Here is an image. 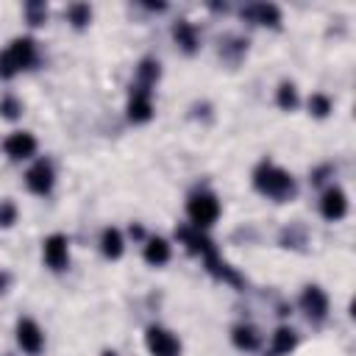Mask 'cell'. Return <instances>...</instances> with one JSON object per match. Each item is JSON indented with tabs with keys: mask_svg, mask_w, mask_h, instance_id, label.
<instances>
[{
	"mask_svg": "<svg viewBox=\"0 0 356 356\" xmlns=\"http://www.w3.org/2000/svg\"><path fill=\"white\" fill-rule=\"evenodd\" d=\"M19 114H22V103H19L14 95L0 97V117H6V120H17Z\"/></svg>",
	"mask_w": 356,
	"mask_h": 356,
	"instance_id": "22",
	"label": "cell"
},
{
	"mask_svg": "<svg viewBox=\"0 0 356 356\" xmlns=\"http://www.w3.org/2000/svg\"><path fill=\"white\" fill-rule=\"evenodd\" d=\"M17 222V203L14 200H0V228H11Z\"/></svg>",
	"mask_w": 356,
	"mask_h": 356,
	"instance_id": "23",
	"label": "cell"
},
{
	"mask_svg": "<svg viewBox=\"0 0 356 356\" xmlns=\"http://www.w3.org/2000/svg\"><path fill=\"white\" fill-rule=\"evenodd\" d=\"M145 348L150 356H181V350H184L178 334H172L164 325H147L145 328Z\"/></svg>",
	"mask_w": 356,
	"mask_h": 356,
	"instance_id": "4",
	"label": "cell"
},
{
	"mask_svg": "<svg viewBox=\"0 0 356 356\" xmlns=\"http://www.w3.org/2000/svg\"><path fill=\"white\" fill-rule=\"evenodd\" d=\"M159 78H161V64H159L156 58H142L139 67H136V81H134V86H142V89H150V92H153V86H156Z\"/></svg>",
	"mask_w": 356,
	"mask_h": 356,
	"instance_id": "17",
	"label": "cell"
},
{
	"mask_svg": "<svg viewBox=\"0 0 356 356\" xmlns=\"http://www.w3.org/2000/svg\"><path fill=\"white\" fill-rule=\"evenodd\" d=\"M142 256H145V261H147L150 267H161V264L170 261L172 248H170V242H167L164 236H147V239H145V250H142Z\"/></svg>",
	"mask_w": 356,
	"mask_h": 356,
	"instance_id": "12",
	"label": "cell"
},
{
	"mask_svg": "<svg viewBox=\"0 0 356 356\" xmlns=\"http://www.w3.org/2000/svg\"><path fill=\"white\" fill-rule=\"evenodd\" d=\"M300 309H303L306 317L314 320V323L325 320V317H328V295H325V289L317 286V284L303 286V292H300Z\"/></svg>",
	"mask_w": 356,
	"mask_h": 356,
	"instance_id": "10",
	"label": "cell"
},
{
	"mask_svg": "<svg viewBox=\"0 0 356 356\" xmlns=\"http://www.w3.org/2000/svg\"><path fill=\"white\" fill-rule=\"evenodd\" d=\"M125 117L134 122V125H142L153 117V92L150 89H142V86H131V97H128V106H125Z\"/></svg>",
	"mask_w": 356,
	"mask_h": 356,
	"instance_id": "8",
	"label": "cell"
},
{
	"mask_svg": "<svg viewBox=\"0 0 356 356\" xmlns=\"http://www.w3.org/2000/svg\"><path fill=\"white\" fill-rule=\"evenodd\" d=\"M320 214L328 220V222H337L348 214V195L342 186H328L320 197Z\"/></svg>",
	"mask_w": 356,
	"mask_h": 356,
	"instance_id": "11",
	"label": "cell"
},
{
	"mask_svg": "<svg viewBox=\"0 0 356 356\" xmlns=\"http://www.w3.org/2000/svg\"><path fill=\"white\" fill-rule=\"evenodd\" d=\"M8 286H11V275H8L6 270H0V295H6Z\"/></svg>",
	"mask_w": 356,
	"mask_h": 356,
	"instance_id": "25",
	"label": "cell"
},
{
	"mask_svg": "<svg viewBox=\"0 0 356 356\" xmlns=\"http://www.w3.org/2000/svg\"><path fill=\"white\" fill-rule=\"evenodd\" d=\"M253 186H256V192H261L264 197H273V200H289L298 192L292 172L267 159L253 170Z\"/></svg>",
	"mask_w": 356,
	"mask_h": 356,
	"instance_id": "1",
	"label": "cell"
},
{
	"mask_svg": "<svg viewBox=\"0 0 356 356\" xmlns=\"http://www.w3.org/2000/svg\"><path fill=\"white\" fill-rule=\"evenodd\" d=\"M25 186H28V192H33L39 197L50 195L53 186H56V170H53V164L47 159H36L28 167V172H25Z\"/></svg>",
	"mask_w": 356,
	"mask_h": 356,
	"instance_id": "6",
	"label": "cell"
},
{
	"mask_svg": "<svg viewBox=\"0 0 356 356\" xmlns=\"http://www.w3.org/2000/svg\"><path fill=\"white\" fill-rule=\"evenodd\" d=\"M100 253L106 259H111V261H117L125 253V236H122L120 228H114V225L103 228V234H100Z\"/></svg>",
	"mask_w": 356,
	"mask_h": 356,
	"instance_id": "14",
	"label": "cell"
},
{
	"mask_svg": "<svg viewBox=\"0 0 356 356\" xmlns=\"http://www.w3.org/2000/svg\"><path fill=\"white\" fill-rule=\"evenodd\" d=\"M172 39H175V44H178L184 53H195V50L200 47V33H197V28H195L189 19H178V22L172 25Z\"/></svg>",
	"mask_w": 356,
	"mask_h": 356,
	"instance_id": "13",
	"label": "cell"
},
{
	"mask_svg": "<svg viewBox=\"0 0 356 356\" xmlns=\"http://www.w3.org/2000/svg\"><path fill=\"white\" fill-rule=\"evenodd\" d=\"M14 339L19 345L22 353L28 356H39L44 350V331L33 317H19L14 325Z\"/></svg>",
	"mask_w": 356,
	"mask_h": 356,
	"instance_id": "5",
	"label": "cell"
},
{
	"mask_svg": "<svg viewBox=\"0 0 356 356\" xmlns=\"http://www.w3.org/2000/svg\"><path fill=\"white\" fill-rule=\"evenodd\" d=\"M36 147H39V142H36V136H33L31 131H11V134L3 139V150H6V156H8L11 161H25V159H31V156L36 153Z\"/></svg>",
	"mask_w": 356,
	"mask_h": 356,
	"instance_id": "9",
	"label": "cell"
},
{
	"mask_svg": "<svg viewBox=\"0 0 356 356\" xmlns=\"http://www.w3.org/2000/svg\"><path fill=\"white\" fill-rule=\"evenodd\" d=\"M295 345H298V334H295L289 325L275 328V331H273V337H270V350H273L275 356H286Z\"/></svg>",
	"mask_w": 356,
	"mask_h": 356,
	"instance_id": "18",
	"label": "cell"
},
{
	"mask_svg": "<svg viewBox=\"0 0 356 356\" xmlns=\"http://www.w3.org/2000/svg\"><path fill=\"white\" fill-rule=\"evenodd\" d=\"M25 14H28L31 25H42L44 17H47V8H44L42 3H31V6H25Z\"/></svg>",
	"mask_w": 356,
	"mask_h": 356,
	"instance_id": "24",
	"label": "cell"
},
{
	"mask_svg": "<svg viewBox=\"0 0 356 356\" xmlns=\"http://www.w3.org/2000/svg\"><path fill=\"white\" fill-rule=\"evenodd\" d=\"M100 356H120V353H117V350H103Z\"/></svg>",
	"mask_w": 356,
	"mask_h": 356,
	"instance_id": "26",
	"label": "cell"
},
{
	"mask_svg": "<svg viewBox=\"0 0 356 356\" xmlns=\"http://www.w3.org/2000/svg\"><path fill=\"white\" fill-rule=\"evenodd\" d=\"M42 259L53 273H61L70 267V239L64 234H50L42 242Z\"/></svg>",
	"mask_w": 356,
	"mask_h": 356,
	"instance_id": "7",
	"label": "cell"
},
{
	"mask_svg": "<svg viewBox=\"0 0 356 356\" xmlns=\"http://www.w3.org/2000/svg\"><path fill=\"white\" fill-rule=\"evenodd\" d=\"M248 19H253L256 25H270V28H278L281 22V8L273 6V3H253L242 11Z\"/></svg>",
	"mask_w": 356,
	"mask_h": 356,
	"instance_id": "15",
	"label": "cell"
},
{
	"mask_svg": "<svg viewBox=\"0 0 356 356\" xmlns=\"http://www.w3.org/2000/svg\"><path fill=\"white\" fill-rule=\"evenodd\" d=\"M231 342H234L239 350H256V348L261 345V334H259L256 325L239 323V325L231 328Z\"/></svg>",
	"mask_w": 356,
	"mask_h": 356,
	"instance_id": "16",
	"label": "cell"
},
{
	"mask_svg": "<svg viewBox=\"0 0 356 356\" xmlns=\"http://www.w3.org/2000/svg\"><path fill=\"white\" fill-rule=\"evenodd\" d=\"M220 211H222V206H220V197H217L214 192L200 189V192L189 195V200H186V217H189V225L197 228V231L211 228V225L220 220Z\"/></svg>",
	"mask_w": 356,
	"mask_h": 356,
	"instance_id": "3",
	"label": "cell"
},
{
	"mask_svg": "<svg viewBox=\"0 0 356 356\" xmlns=\"http://www.w3.org/2000/svg\"><path fill=\"white\" fill-rule=\"evenodd\" d=\"M67 19L72 28H86L92 22V6L89 3H72L67 8Z\"/></svg>",
	"mask_w": 356,
	"mask_h": 356,
	"instance_id": "20",
	"label": "cell"
},
{
	"mask_svg": "<svg viewBox=\"0 0 356 356\" xmlns=\"http://www.w3.org/2000/svg\"><path fill=\"white\" fill-rule=\"evenodd\" d=\"M36 42L31 36H14L6 50H0V78L11 81L22 70H31L36 64Z\"/></svg>",
	"mask_w": 356,
	"mask_h": 356,
	"instance_id": "2",
	"label": "cell"
},
{
	"mask_svg": "<svg viewBox=\"0 0 356 356\" xmlns=\"http://www.w3.org/2000/svg\"><path fill=\"white\" fill-rule=\"evenodd\" d=\"M275 103H278L281 111H295L298 103H300V97H298V86H295L292 81H281L278 89H275Z\"/></svg>",
	"mask_w": 356,
	"mask_h": 356,
	"instance_id": "19",
	"label": "cell"
},
{
	"mask_svg": "<svg viewBox=\"0 0 356 356\" xmlns=\"http://www.w3.org/2000/svg\"><path fill=\"white\" fill-rule=\"evenodd\" d=\"M331 108H334V103H331V97H328L325 92H314V95L309 97V114H312V117L325 120V117L331 114Z\"/></svg>",
	"mask_w": 356,
	"mask_h": 356,
	"instance_id": "21",
	"label": "cell"
}]
</instances>
